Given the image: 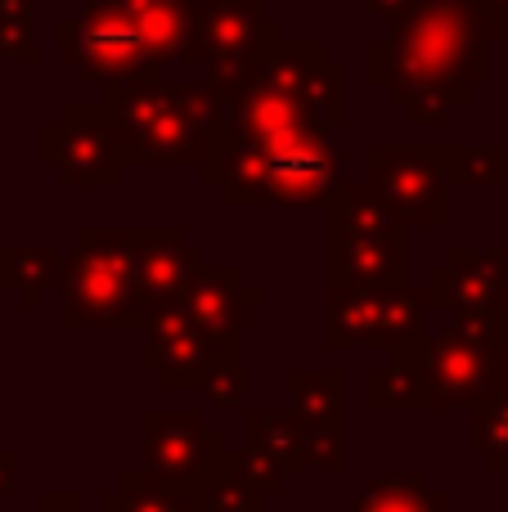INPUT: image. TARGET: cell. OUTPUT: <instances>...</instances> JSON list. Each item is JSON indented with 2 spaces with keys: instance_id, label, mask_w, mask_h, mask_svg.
<instances>
[{
  "instance_id": "f546056e",
  "label": "cell",
  "mask_w": 508,
  "mask_h": 512,
  "mask_svg": "<svg viewBox=\"0 0 508 512\" xmlns=\"http://www.w3.org/2000/svg\"><path fill=\"white\" fill-rule=\"evenodd\" d=\"M27 512H86V508H81V499L72 490H50V495H41V504Z\"/></svg>"
},
{
  "instance_id": "5b68a950",
  "label": "cell",
  "mask_w": 508,
  "mask_h": 512,
  "mask_svg": "<svg viewBox=\"0 0 508 512\" xmlns=\"http://www.w3.org/2000/svg\"><path fill=\"white\" fill-rule=\"evenodd\" d=\"M324 207H329V252H324L329 292L405 288V265H410L405 225L360 185H338Z\"/></svg>"
},
{
  "instance_id": "8992f818",
  "label": "cell",
  "mask_w": 508,
  "mask_h": 512,
  "mask_svg": "<svg viewBox=\"0 0 508 512\" xmlns=\"http://www.w3.org/2000/svg\"><path fill=\"white\" fill-rule=\"evenodd\" d=\"M59 54L77 68L90 86H113V81H158L162 63L144 45L140 27L131 23L122 0H90L77 18L59 27Z\"/></svg>"
},
{
  "instance_id": "484cf974",
  "label": "cell",
  "mask_w": 508,
  "mask_h": 512,
  "mask_svg": "<svg viewBox=\"0 0 508 512\" xmlns=\"http://www.w3.org/2000/svg\"><path fill=\"white\" fill-rule=\"evenodd\" d=\"M446 185H508V149L504 144H464V149H437Z\"/></svg>"
},
{
  "instance_id": "4dcf8cb0",
  "label": "cell",
  "mask_w": 508,
  "mask_h": 512,
  "mask_svg": "<svg viewBox=\"0 0 508 512\" xmlns=\"http://www.w3.org/2000/svg\"><path fill=\"white\" fill-rule=\"evenodd\" d=\"M486 23H491V41H508V0H482Z\"/></svg>"
},
{
  "instance_id": "7a4b0ae2",
  "label": "cell",
  "mask_w": 508,
  "mask_h": 512,
  "mask_svg": "<svg viewBox=\"0 0 508 512\" xmlns=\"http://www.w3.org/2000/svg\"><path fill=\"white\" fill-rule=\"evenodd\" d=\"M491 23L482 0H414L369 45V77L419 126L446 122L486 81Z\"/></svg>"
},
{
  "instance_id": "7402d4cb",
  "label": "cell",
  "mask_w": 508,
  "mask_h": 512,
  "mask_svg": "<svg viewBox=\"0 0 508 512\" xmlns=\"http://www.w3.org/2000/svg\"><path fill=\"white\" fill-rule=\"evenodd\" d=\"M347 512H450V495L428 472H383L351 495Z\"/></svg>"
},
{
  "instance_id": "9c48e42d",
  "label": "cell",
  "mask_w": 508,
  "mask_h": 512,
  "mask_svg": "<svg viewBox=\"0 0 508 512\" xmlns=\"http://www.w3.org/2000/svg\"><path fill=\"white\" fill-rule=\"evenodd\" d=\"M369 162V194L401 225H446L450 221V185L437 162V149H374Z\"/></svg>"
},
{
  "instance_id": "ac0fdd59",
  "label": "cell",
  "mask_w": 508,
  "mask_h": 512,
  "mask_svg": "<svg viewBox=\"0 0 508 512\" xmlns=\"http://www.w3.org/2000/svg\"><path fill=\"white\" fill-rule=\"evenodd\" d=\"M266 495L248 481L239 450L221 445L185 486V512H261Z\"/></svg>"
},
{
  "instance_id": "52a82bcc",
  "label": "cell",
  "mask_w": 508,
  "mask_h": 512,
  "mask_svg": "<svg viewBox=\"0 0 508 512\" xmlns=\"http://www.w3.org/2000/svg\"><path fill=\"white\" fill-rule=\"evenodd\" d=\"M508 351L504 315L482 324H450L423 342V409L473 405L495 373V360Z\"/></svg>"
},
{
  "instance_id": "cb8c5ba5",
  "label": "cell",
  "mask_w": 508,
  "mask_h": 512,
  "mask_svg": "<svg viewBox=\"0 0 508 512\" xmlns=\"http://www.w3.org/2000/svg\"><path fill=\"white\" fill-rule=\"evenodd\" d=\"M288 418L293 423H324V418L342 414V391H347V373L338 369H288Z\"/></svg>"
},
{
  "instance_id": "30bf717a",
  "label": "cell",
  "mask_w": 508,
  "mask_h": 512,
  "mask_svg": "<svg viewBox=\"0 0 508 512\" xmlns=\"http://www.w3.org/2000/svg\"><path fill=\"white\" fill-rule=\"evenodd\" d=\"M423 333V292L419 288H347L329 292V346H405Z\"/></svg>"
},
{
  "instance_id": "2e32d148",
  "label": "cell",
  "mask_w": 508,
  "mask_h": 512,
  "mask_svg": "<svg viewBox=\"0 0 508 512\" xmlns=\"http://www.w3.org/2000/svg\"><path fill=\"white\" fill-rule=\"evenodd\" d=\"M270 18L261 0H203L194 14L189 63H239L266 45Z\"/></svg>"
},
{
  "instance_id": "9a60e30c",
  "label": "cell",
  "mask_w": 508,
  "mask_h": 512,
  "mask_svg": "<svg viewBox=\"0 0 508 512\" xmlns=\"http://www.w3.org/2000/svg\"><path fill=\"white\" fill-rule=\"evenodd\" d=\"M261 301H266V292L252 288L239 265H225V270L203 265L194 283L180 292L176 310L216 342H243V310H257Z\"/></svg>"
},
{
  "instance_id": "4316f807",
  "label": "cell",
  "mask_w": 508,
  "mask_h": 512,
  "mask_svg": "<svg viewBox=\"0 0 508 512\" xmlns=\"http://www.w3.org/2000/svg\"><path fill=\"white\" fill-rule=\"evenodd\" d=\"M302 432V450H306V468H324V472H347V414L324 418V423H297Z\"/></svg>"
},
{
  "instance_id": "44dd1931",
  "label": "cell",
  "mask_w": 508,
  "mask_h": 512,
  "mask_svg": "<svg viewBox=\"0 0 508 512\" xmlns=\"http://www.w3.org/2000/svg\"><path fill=\"white\" fill-rule=\"evenodd\" d=\"M468 445L491 463V472H508V351L495 360L486 391L468 405Z\"/></svg>"
},
{
  "instance_id": "5bb4252c",
  "label": "cell",
  "mask_w": 508,
  "mask_h": 512,
  "mask_svg": "<svg viewBox=\"0 0 508 512\" xmlns=\"http://www.w3.org/2000/svg\"><path fill=\"white\" fill-rule=\"evenodd\" d=\"M198 270H203V248H194L180 230L171 225L135 230V306L144 319L176 306Z\"/></svg>"
},
{
  "instance_id": "277c9868",
  "label": "cell",
  "mask_w": 508,
  "mask_h": 512,
  "mask_svg": "<svg viewBox=\"0 0 508 512\" xmlns=\"http://www.w3.org/2000/svg\"><path fill=\"white\" fill-rule=\"evenodd\" d=\"M63 328H144L135 306V225H86L59 265Z\"/></svg>"
},
{
  "instance_id": "e0dca14e",
  "label": "cell",
  "mask_w": 508,
  "mask_h": 512,
  "mask_svg": "<svg viewBox=\"0 0 508 512\" xmlns=\"http://www.w3.org/2000/svg\"><path fill=\"white\" fill-rule=\"evenodd\" d=\"M239 463L248 472V481L261 490V495H279L288 490L293 472L306 468V450H302V432H297L293 418H279V414H261L252 409L243 418V450H239Z\"/></svg>"
},
{
  "instance_id": "1f68e13d",
  "label": "cell",
  "mask_w": 508,
  "mask_h": 512,
  "mask_svg": "<svg viewBox=\"0 0 508 512\" xmlns=\"http://www.w3.org/2000/svg\"><path fill=\"white\" fill-rule=\"evenodd\" d=\"M18 468H23V454H18V450H0V504H5V495L14 490Z\"/></svg>"
},
{
  "instance_id": "7c38bea8",
  "label": "cell",
  "mask_w": 508,
  "mask_h": 512,
  "mask_svg": "<svg viewBox=\"0 0 508 512\" xmlns=\"http://www.w3.org/2000/svg\"><path fill=\"white\" fill-rule=\"evenodd\" d=\"M140 436V468L180 490L225 445V436L198 409H144Z\"/></svg>"
},
{
  "instance_id": "603a6c76",
  "label": "cell",
  "mask_w": 508,
  "mask_h": 512,
  "mask_svg": "<svg viewBox=\"0 0 508 512\" xmlns=\"http://www.w3.org/2000/svg\"><path fill=\"white\" fill-rule=\"evenodd\" d=\"M63 256L54 248H36V243H18V248H0V288L18 297V306H36L45 288L59 283Z\"/></svg>"
},
{
  "instance_id": "ffe728a7",
  "label": "cell",
  "mask_w": 508,
  "mask_h": 512,
  "mask_svg": "<svg viewBox=\"0 0 508 512\" xmlns=\"http://www.w3.org/2000/svg\"><path fill=\"white\" fill-rule=\"evenodd\" d=\"M423 342L428 333L410 337L405 346H392L387 364H378L365 382L369 409L387 414V409H423Z\"/></svg>"
},
{
  "instance_id": "f1b7e54d",
  "label": "cell",
  "mask_w": 508,
  "mask_h": 512,
  "mask_svg": "<svg viewBox=\"0 0 508 512\" xmlns=\"http://www.w3.org/2000/svg\"><path fill=\"white\" fill-rule=\"evenodd\" d=\"M198 391L212 409H234L243 400V355H225L221 364H212L198 382Z\"/></svg>"
},
{
  "instance_id": "6da1fadb",
  "label": "cell",
  "mask_w": 508,
  "mask_h": 512,
  "mask_svg": "<svg viewBox=\"0 0 508 512\" xmlns=\"http://www.w3.org/2000/svg\"><path fill=\"white\" fill-rule=\"evenodd\" d=\"M203 81L221 104L203 171L225 203H329L342 185V149L329 140V122H342V68L320 45H297L270 23L257 54L207 63Z\"/></svg>"
},
{
  "instance_id": "83f0119b",
  "label": "cell",
  "mask_w": 508,
  "mask_h": 512,
  "mask_svg": "<svg viewBox=\"0 0 508 512\" xmlns=\"http://www.w3.org/2000/svg\"><path fill=\"white\" fill-rule=\"evenodd\" d=\"M0 59H36L32 41V0H0Z\"/></svg>"
},
{
  "instance_id": "d4e9b609",
  "label": "cell",
  "mask_w": 508,
  "mask_h": 512,
  "mask_svg": "<svg viewBox=\"0 0 508 512\" xmlns=\"http://www.w3.org/2000/svg\"><path fill=\"white\" fill-rule=\"evenodd\" d=\"M99 512H185V490L131 468L113 481V490L99 495Z\"/></svg>"
},
{
  "instance_id": "ba28073f",
  "label": "cell",
  "mask_w": 508,
  "mask_h": 512,
  "mask_svg": "<svg viewBox=\"0 0 508 512\" xmlns=\"http://www.w3.org/2000/svg\"><path fill=\"white\" fill-rule=\"evenodd\" d=\"M36 153L63 185H117L122 180V144L99 104H68L50 126H41Z\"/></svg>"
},
{
  "instance_id": "d6a6232c",
  "label": "cell",
  "mask_w": 508,
  "mask_h": 512,
  "mask_svg": "<svg viewBox=\"0 0 508 512\" xmlns=\"http://www.w3.org/2000/svg\"><path fill=\"white\" fill-rule=\"evenodd\" d=\"M360 5H365V9H374V14H383L387 23H392L396 14H405V9L414 5V0H360Z\"/></svg>"
},
{
  "instance_id": "d6986e66",
  "label": "cell",
  "mask_w": 508,
  "mask_h": 512,
  "mask_svg": "<svg viewBox=\"0 0 508 512\" xmlns=\"http://www.w3.org/2000/svg\"><path fill=\"white\" fill-rule=\"evenodd\" d=\"M122 5H126V14H131V23L140 27V36L153 50V59L158 63L185 59L189 63L198 5H189V0H122Z\"/></svg>"
},
{
  "instance_id": "8fae6325",
  "label": "cell",
  "mask_w": 508,
  "mask_h": 512,
  "mask_svg": "<svg viewBox=\"0 0 508 512\" xmlns=\"http://www.w3.org/2000/svg\"><path fill=\"white\" fill-rule=\"evenodd\" d=\"M508 297V248H450L446 265H432L423 306L455 310L459 324H482L500 315Z\"/></svg>"
},
{
  "instance_id": "836d02e7",
  "label": "cell",
  "mask_w": 508,
  "mask_h": 512,
  "mask_svg": "<svg viewBox=\"0 0 508 512\" xmlns=\"http://www.w3.org/2000/svg\"><path fill=\"white\" fill-rule=\"evenodd\" d=\"M500 315H504V324H508V297H504V306H500Z\"/></svg>"
},
{
  "instance_id": "3957f363",
  "label": "cell",
  "mask_w": 508,
  "mask_h": 512,
  "mask_svg": "<svg viewBox=\"0 0 508 512\" xmlns=\"http://www.w3.org/2000/svg\"><path fill=\"white\" fill-rule=\"evenodd\" d=\"M99 108L126 162H203L221 135V104L207 81H113L104 86Z\"/></svg>"
},
{
  "instance_id": "4fadbf2b",
  "label": "cell",
  "mask_w": 508,
  "mask_h": 512,
  "mask_svg": "<svg viewBox=\"0 0 508 512\" xmlns=\"http://www.w3.org/2000/svg\"><path fill=\"white\" fill-rule=\"evenodd\" d=\"M144 333H149L144 355H140L144 369L162 373V387H171V391H180V387L198 391V382H203V373L212 364H221L225 355H243V342H216L203 328L189 324L176 306L144 319Z\"/></svg>"
}]
</instances>
